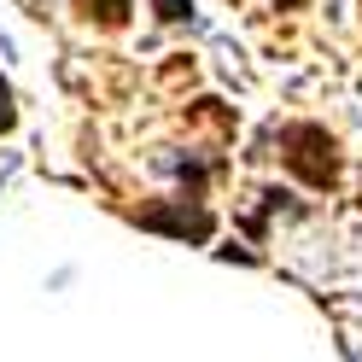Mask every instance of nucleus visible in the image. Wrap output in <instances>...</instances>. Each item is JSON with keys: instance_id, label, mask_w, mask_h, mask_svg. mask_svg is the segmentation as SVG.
Wrapping results in <instances>:
<instances>
[{"instance_id": "obj_1", "label": "nucleus", "mask_w": 362, "mask_h": 362, "mask_svg": "<svg viewBox=\"0 0 362 362\" xmlns=\"http://www.w3.org/2000/svg\"><path fill=\"white\" fill-rule=\"evenodd\" d=\"M281 146V164L304 181V187H339V175H345V164H339V141L322 129V123H286L275 134Z\"/></svg>"}, {"instance_id": "obj_4", "label": "nucleus", "mask_w": 362, "mask_h": 362, "mask_svg": "<svg viewBox=\"0 0 362 362\" xmlns=\"http://www.w3.org/2000/svg\"><path fill=\"white\" fill-rule=\"evenodd\" d=\"M152 12L164 18V24H187V18H193V0H152Z\"/></svg>"}, {"instance_id": "obj_6", "label": "nucleus", "mask_w": 362, "mask_h": 362, "mask_svg": "<svg viewBox=\"0 0 362 362\" xmlns=\"http://www.w3.org/2000/svg\"><path fill=\"white\" fill-rule=\"evenodd\" d=\"M30 6H41V0H30Z\"/></svg>"}, {"instance_id": "obj_2", "label": "nucleus", "mask_w": 362, "mask_h": 362, "mask_svg": "<svg viewBox=\"0 0 362 362\" xmlns=\"http://www.w3.org/2000/svg\"><path fill=\"white\" fill-rule=\"evenodd\" d=\"M134 222L152 234H170V240H187V245H205L216 234V216L205 211V199H164V205H146V211H134Z\"/></svg>"}, {"instance_id": "obj_5", "label": "nucleus", "mask_w": 362, "mask_h": 362, "mask_svg": "<svg viewBox=\"0 0 362 362\" xmlns=\"http://www.w3.org/2000/svg\"><path fill=\"white\" fill-rule=\"evenodd\" d=\"M18 123V100H12V88H6V76H0V134H6Z\"/></svg>"}, {"instance_id": "obj_3", "label": "nucleus", "mask_w": 362, "mask_h": 362, "mask_svg": "<svg viewBox=\"0 0 362 362\" xmlns=\"http://www.w3.org/2000/svg\"><path fill=\"white\" fill-rule=\"evenodd\" d=\"M76 12L88 18V24H100V30H123L129 24V0H76Z\"/></svg>"}]
</instances>
